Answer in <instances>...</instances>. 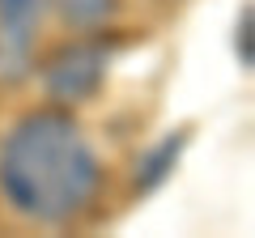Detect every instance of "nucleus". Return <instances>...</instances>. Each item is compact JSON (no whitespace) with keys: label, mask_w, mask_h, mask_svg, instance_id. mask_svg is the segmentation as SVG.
Instances as JSON below:
<instances>
[{"label":"nucleus","mask_w":255,"mask_h":238,"mask_svg":"<svg viewBox=\"0 0 255 238\" xmlns=\"http://www.w3.org/2000/svg\"><path fill=\"white\" fill-rule=\"evenodd\" d=\"M38 77L55 107H81L107 81V51L98 43H64L47 55Z\"/></svg>","instance_id":"obj_2"},{"label":"nucleus","mask_w":255,"mask_h":238,"mask_svg":"<svg viewBox=\"0 0 255 238\" xmlns=\"http://www.w3.org/2000/svg\"><path fill=\"white\" fill-rule=\"evenodd\" d=\"M251 4H243V17H238V26H234V47H238V64L243 68H251L255 64V51H251Z\"/></svg>","instance_id":"obj_6"},{"label":"nucleus","mask_w":255,"mask_h":238,"mask_svg":"<svg viewBox=\"0 0 255 238\" xmlns=\"http://www.w3.org/2000/svg\"><path fill=\"white\" fill-rule=\"evenodd\" d=\"M43 4H51L55 17L68 30H81V34L111 26L115 13H119V0H43Z\"/></svg>","instance_id":"obj_5"},{"label":"nucleus","mask_w":255,"mask_h":238,"mask_svg":"<svg viewBox=\"0 0 255 238\" xmlns=\"http://www.w3.org/2000/svg\"><path fill=\"white\" fill-rule=\"evenodd\" d=\"M102 162L68 107H43L0 140V200L34 226H68L94 204Z\"/></svg>","instance_id":"obj_1"},{"label":"nucleus","mask_w":255,"mask_h":238,"mask_svg":"<svg viewBox=\"0 0 255 238\" xmlns=\"http://www.w3.org/2000/svg\"><path fill=\"white\" fill-rule=\"evenodd\" d=\"M43 0H0V81L17 85L34 73V34Z\"/></svg>","instance_id":"obj_3"},{"label":"nucleus","mask_w":255,"mask_h":238,"mask_svg":"<svg viewBox=\"0 0 255 238\" xmlns=\"http://www.w3.org/2000/svg\"><path fill=\"white\" fill-rule=\"evenodd\" d=\"M183 149H187V128H174L170 136H162L157 145H149L145 157L136 162V174H132L136 192H157V187H162L166 179L174 174V166H179Z\"/></svg>","instance_id":"obj_4"}]
</instances>
